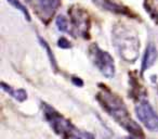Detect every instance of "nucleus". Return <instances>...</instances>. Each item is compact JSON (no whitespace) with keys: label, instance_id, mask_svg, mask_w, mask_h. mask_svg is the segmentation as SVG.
Listing matches in <instances>:
<instances>
[{"label":"nucleus","instance_id":"nucleus-1","mask_svg":"<svg viewBox=\"0 0 158 139\" xmlns=\"http://www.w3.org/2000/svg\"><path fill=\"white\" fill-rule=\"evenodd\" d=\"M98 100L101 102L103 109L115 119L126 130L139 139L144 138V134L141 127L131 119L127 106L123 101L117 96L113 95L110 91H102L98 95Z\"/></svg>","mask_w":158,"mask_h":139},{"label":"nucleus","instance_id":"nucleus-2","mask_svg":"<svg viewBox=\"0 0 158 139\" xmlns=\"http://www.w3.org/2000/svg\"><path fill=\"white\" fill-rule=\"evenodd\" d=\"M113 42L119 55L127 62H134L140 51L138 36L126 26H117L113 32Z\"/></svg>","mask_w":158,"mask_h":139},{"label":"nucleus","instance_id":"nucleus-3","mask_svg":"<svg viewBox=\"0 0 158 139\" xmlns=\"http://www.w3.org/2000/svg\"><path fill=\"white\" fill-rule=\"evenodd\" d=\"M91 57H92L93 63L99 68V71L103 74L105 77L113 78L115 76V64L114 60L110 54L106 51H103L98 46H92L90 48Z\"/></svg>","mask_w":158,"mask_h":139},{"label":"nucleus","instance_id":"nucleus-4","mask_svg":"<svg viewBox=\"0 0 158 139\" xmlns=\"http://www.w3.org/2000/svg\"><path fill=\"white\" fill-rule=\"evenodd\" d=\"M135 114L139 121L151 132H158V114L147 100L143 99L135 106Z\"/></svg>","mask_w":158,"mask_h":139},{"label":"nucleus","instance_id":"nucleus-5","mask_svg":"<svg viewBox=\"0 0 158 139\" xmlns=\"http://www.w3.org/2000/svg\"><path fill=\"white\" fill-rule=\"evenodd\" d=\"M44 116H46L47 121L49 122L51 127L54 129V132H56V134L64 135L67 130H69L70 128L73 127L70 122L67 121L66 119H64V117L62 116L59 112H56L52 106L44 103Z\"/></svg>","mask_w":158,"mask_h":139},{"label":"nucleus","instance_id":"nucleus-6","mask_svg":"<svg viewBox=\"0 0 158 139\" xmlns=\"http://www.w3.org/2000/svg\"><path fill=\"white\" fill-rule=\"evenodd\" d=\"M61 0H37V8L42 19H49L59 8Z\"/></svg>","mask_w":158,"mask_h":139},{"label":"nucleus","instance_id":"nucleus-7","mask_svg":"<svg viewBox=\"0 0 158 139\" xmlns=\"http://www.w3.org/2000/svg\"><path fill=\"white\" fill-rule=\"evenodd\" d=\"M158 57V51L156 48L155 44L154 42H148L146 47V50H145V54L143 58L142 61V67H141V72L144 73L146 70H148L152 65H154V63L156 62Z\"/></svg>","mask_w":158,"mask_h":139},{"label":"nucleus","instance_id":"nucleus-8","mask_svg":"<svg viewBox=\"0 0 158 139\" xmlns=\"http://www.w3.org/2000/svg\"><path fill=\"white\" fill-rule=\"evenodd\" d=\"M88 16L82 11L76 10L75 12H72V20L74 24V28L77 31V34H86L88 28Z\"/></svg>","mask_w":158,"mask_h":139},{"label":"nucleus","instance_id":"nucleus-9","mask_svg":"<svg viewBox=\"0 0 158 139\" xmlns=\"http://www.w3.org/2000/svg\"><path fill=\"white\" fill-rule=\"evenodd\" d=\"M1 88L5 91H7L11 97H13L14 99L20 102H23L24 100L27 99V93L24 89H12L11 87L6 85L5 83H1Z\"/></svg>","mask_w":158,"mask_h":139},{"label":"nucleus","instance_id":"nucleus-10","mask_svg":"<svg viewBox=\"0 0 158 139\" xmlns=\"http://www.w3.org/2000/svg\"><path fill=\"white\" fill-rule=\"evenodd\" d=\"M63 136L64 139H93L92 135H90L89 132H80V130L76 129L74 126L69 130H67Z\"/></svg>","mask_w":158,"mask_h":139},{"label":"nucleus","instance_id":"nucleus-11","mask_svg":"<svg viewBox=\"0 0 158 139\" xmlns=\"http://www.w3.org/2000/svg\"><path fill=\"white\" fill-rule=\"evenodd\" d=\"M56 26L60 32H68V21L64 15H59L56 19Z\"/></svg>","mask_w":158,"mask_h":139},{"label":"nucleus","instance_id":"nucleus-12","mask_svg":"<svg viewBox=\"0 0 158 139\" xmlns=\"http://www.w3.org/2000/svg\"><path fill=\"white\" fill-rule=\"evenodd\" d=\"M10 3H11L12 6H14V7L16 8V9H19L20 11H22L23 13H24V15L26 16V19L28 21H31V15H29V13H28V11H27V9L24 7V6L22 5V3L19 1V0H8Z\"/></svg>","mask_w":158,"mask_h":139},{"label":"nucleus","instance_id":"nucleus-13","mask_svg":"<svg viewBox=\"0 0 158 139\" xmlns=\"http://www.w3.org/2000/svg\"><path fill=\"white\" fill-rule=\"evenodd\" d=\"M39 40H40V42H41L42 47H44V49L48 51V55H49V58H50V60H51V64L53 65V67L56 68V62H55V58H54V55L52 54V52H51L50 47L48 46V44H47L46 40H44L41 37H39Z\"/></svg>","mask_w":158,"mask_h":139},{"label":"nucleus","instance_id":"nucleus-14","mask_svg":"<svg viewBox=\"0 0 158 139\" xmlns=\"http://www.w3.org/2000/svg\"><path fill=\"white\" fill-rule=\"evenodd\" d=\"M59 47H61V48H64V49H67L70 47L69 45V41H68L67 39H65V38H61V39L59 40Z\"/></svg>","mask_w":158,"mask_h":139},{"label":"nucleus","instance_id":"nucleus-15","mask_svg":"<svg viewBox=\"0 0 158 139\" xmlns=\"http://www.w3.org/2000/svg\"><path fill=\"white\" fill-rule=\"evenodd\" d=\"M73 82H74V84L75 85H77V86H82V85H84V83H82V80H77L76 77H74L73 78Z\"/></svg>","mask_w":158,"mask_h":139},{"label":"nucleus","instance_id":"nucleus-16","mask_svg":"<svg viewBox=\"0 0 158 139\" xmlns=\"http://www.w3.org/2000/svg\"><path fill=\"white\" fill-rule=\"evenodd\" d=\"M26 1H27V2H31V0H26Z\"/></svg>","mask_w":158,"mask_h":139},{"label":"nucleus","instance_id":"nucleus-17","mask_svg":"<svg viewBox=\"0 0 158 139\" xmlns=\"http://www.w3.org/2000/svg\"><path fill=\"white\" fill-rule=\"evenodd\" d=\"M127 139H132V138H127Z\"/></svg>","mask_w":158,"mask_h":139}]
</instances>
